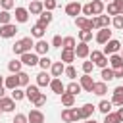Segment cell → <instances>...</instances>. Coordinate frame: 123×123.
Here are the masks:
<instances>
[{
  "label": "cell",
  "mask_w": 123,
  "mask_h": 123,
  "mask_svg": "<svg viewBox=\"0 0 123 123\" xmlns=\"http://www.w3.org/2000/svg\"><path fill=\"white\" fill-rule=\"evenodd\" d=\"M81 12H83V6H81L79 2H69V4L65 6V13L71 15V17H77Z\"/></svg>",
  "instance_id": "obj_4"
},
{
  "label": "cell",
  "mask_w": 123,
  "mask_h": 123,
  "mask_svg": "<svg viewBox=\"0 0 123 123\" xmlns=\"http://www.w3.org/2000/svg\"><path fill=\"white\" fill-rule=\"evenodd\" d=\"M88 56H90V62H94V65H98V67H102V69L108 65V58H106V54H104V52L92 50Z\"/></svg>",
  "instance_id": "obj_1"
},
{
  "label": "cell",
  "mask_w": 123,
  "mask_h": 123,
  "mask_svg": "<svg viewBox=\"0 0 123 123\" xmlns=\"http://www.w3.org/2000/svg\"><path fill=\"white\" fill-rule=\"evenodd\" d=\"M4 86H6V88H10V90L17 88V86H19V77H17V73H13V75L6 77V81H4Z\"/></svg>",
  "instance_id": "obj_15"
},
{
  "label": "cell",
  "mask_w": 123,
  "mask_h": 123,
  "mask_svg": "<svg viewBox=\"0 0 123 123\" xmlns=\"http://www.w3.org/2000/svg\"><path fill=\"white\" fill-rule=\"evenodd\" d=\"M65 90H67V92H71V94H75V96H77V94H79V92H81V90H83V86H81V83H75V81H71V83H69V85H67V86H65Z\"/></svg>",
  "instance_id": "obj_29"
},
{
  "label": "cell",
  "mask_w": 123,
  "mask_h": 123,
  "mask_svg": "<svg viewBox=\"0 0 123 123\" xmlns=\"http://www.w3.org/2000/svg\"><path fill=\"white\" fill-rule=\"evenodd\" d=\"M62 119H63L65 123H75V119H73V111H71V108H65V110L62 111Z\"/></svg>",
  "instance_id": "obj_34"
},
{
  "label": "cell",
  "mask_w": 123,
  "mask_h": 123,
  "mask_svg": "<svg viewBox=\"0 0 123 123\" xmlns=\"http://www.w3.org/2000/svg\"><path fill=\"white\" fill-rule=\"evenodd\" d=\"M71 111H73V119H75V121H79V119H83V117H81V111H79L77 108H71Z\"/></svg>",
  "instance_id": "obj_54"
},
{
  "label": "cell",
  "mask_w": 123,
  "mask_h": 123,
  "mask_svg": "<svg viewBox=\"0 0 123 123\" xmlns=\"http://www.w3.org/2000/svg\"><path fill=\"white\" fill-rule=\"evenodd\" d=\"M0 6H2L4 10H8V12H10L15 4H13V0H0Z\"/></svg>",
  "instance_id": "obj_48"
},
{
  "label": "cell",
  "mask_w": 123,
  "mask_h": 123,
  "mask_svg": "<svg viewBox=\"0 0 123 123\" xmlns=\"http://www.w3.org/2000/svg\"><path fill=\"white\" fill-rule=\"evenodd\" d=\"M13 54H19V56L23 54V48H21V42H15V44H13Z\"/></svg>",
  "instance_id": "obj_53"
},
{
  "label": "cell",
  "mask_w": 123,
  "mask_h": 123,
  "mask_svg": "<svg viewBox=\"0 0 123 123\" xmlns=\"http://www.w3.org/2000/svg\"><path fill=\"white\" fill-rule=\"evenodd\" d=\"M62 44H63V38H62L60 35H56V37L52 38V46H56V48H60Z\"/></svg>",
  "instance_id": "obj_51"
},
{
  "label": "cell",
  "mask_w": 123,
  "mask_h": 123,
  "mask_svg": "<svg viewBox=\"0 0 123 123\" xmlns=\"http://www.w3.org/2000/svg\"><path fill=\"white\" fill-rule=\"evenodd\" d=\"M13 123H29V119H27V115H23V113H15Z\"/></svg>",
  "instance_id": "obj_49"
},
{
  "label": "cell",
  "mask_w": 123,
  "mask_h": 123,
  "mask_svg": "<svg viewBox=\"0 0 123 123\" xmlns=\"http://www.w3.org/2000/svg\"><path fill=\"white\" fill-rule=\"evenodd\" d=\"M79 38H81V42H88V40L92 38V31L81 29V31H79Z\"/></svg>",
  "instance_id": "obj_36"
},
{
  "label": "cell",
  "mask_w": 123,
  "mask_h": 123,
  "mask_svg": "<svg viewBox=\"0 0 123 123\" xmlns=\"http://www.w3.org/2000/svg\"><path fill=\"white\" fill-rule=\"evenodd\" d=\"M21 65H23L21 60H12V62L8 63V69H10L12 73H19V71H21Z\"/></svg>",
  "instance_id": "obj_32"
},
{
  "label": "cell",
  "mask_w": 123,
  "mask_h": 123,
  "mask_svg": "<svg viewBox=\"0 0 123 123\" xmlns=\"http://www.w3.org/2000/svg\"><path fill=\"white\" fill-rule=\"evenodd\" d=\"M50 21H52V12H50V10H42V13L38 15V23L46 27Z\"/></svg>",
  "instance_id": "obj_24"
},
{
  "label": "cell",
  "mask_w": 123,
  "mask_h": 123,
  "mask_svg": "<svg viewBox=\"0 0 123 123\" xmlns=\"http://www.w3.org/2000/svg\"><path fill=\"white\" fill-rule=\"evenodd\" d=\"M21 63L33 67V65L38 63V58H37V54H33V52H25V54H21Z\"/></svg>",
  "instance_id": "obj_7"
},
{
  "label": "cell",
  "mask_w": 123,
  "mask_h": 123,
  "mask_svg": "<svg viewBox=\"0 0 123 123\" xmlns=\"http://www.w3.org/2000/svg\"><path fill=\"white\" fill-rule=\"evenodd\" d=\"M75 23L79 29H86V31H92V19H86V17H75Z\"/></svg>",
  "instance_id": "obj_17"
},
{
  "label": "cell",
  "mask_w": 123,
  "mask_h": 123,
  "mask_svg": "<svg viewBox=\"0 0 123 123\" xmlns=\"http://www.w3.org/2000/svg\"><path fill=\"white\" fill-rule=\"evenodd\" d=\"M4 88H6V86H4V85H0V98L4 96Z\"/></svg>",
  "instance_id": "obj_58"
},
{
  "label": "cell",
  "mask_w": 123,
  "mask_h": 123,
  "mask_svg": "<svg viewBox=\"0 0 123 123\" xmlns=\"http://www.w3.org/2000/svg\"><path fill=\"white\" fill-rule=\"evenodd\" d=\"M85 123H98V121H94V119H90V117H88V119H86Z\"/></svg>",
  "instance_id": "obj_59"
},
{
  "label": "cell",
  "mask_w": 123,
  "mask_h": 123,
  "mask_svg": "<svg viewBox=\"0 0 123 123\" xmlns=\"http://www.w3.org/2000/svg\"><path fill=\"white\" fill-rule=\"evenodd\" d=\"M19 42H21L23 54H25V52H31V46H35V42H33V38H31V37H25V38H21Z\"/></svg>",
  "instance_id": "obj_31"
},
{
  "label": "cell",
  "mask_w": 123,
  "mask_h": 123,
  "mask_svg": "<svg viewBox=\"0 0 123 123\" xmlns=\"http://www.w3.org/2000/svg\"><path fill=\"white\" fill-rule=\"evenodd\" d=\"M27 19H29V10H25V8H15V21L25 23Z\"/></svg>",
  "instance_id": "obj_19"
},
{
  "label": "cell",
  "mask_w": 123,
  "mask_h": 123,
  "mask_svg": "<svg viewBox=\"0 0 123 123\" xmlns=\"http://www.w3.org/2000/svg\"><path fill=\"white\" fill-rule=\"evenodd\" d=\"M33 104H35L37 108H40V106H44V104H46V96H44V94L40 92V94H38V96H37V98L33 100Z\"/></svg>",
  "instance_id": "obj_43"
},
{
  "label": "cell",
  "mask_w": 123,
  "mask_h": 123,
  "mask_svg": "<svg viewBox=\"0 0 123 123\" xmlns=\"http://www.w3.org/2000/svg\"><path fill=\"white\" fill-rule=\"evenodd\" d=\"M40 92H38V86H35V85H27V88H25V98H29L31 102L38 96Z\"/></svg>",
  "instance_id": "obj_20"
},
{
  "label": "cell",
  "mask_w": 123,
  "mask_h": 123,
  "mask_svg": "<svg viewBox=\"0 0 123 123\" xmlns=\"http://www.w3.org/2000/svg\"><path fill=\"white\" fill-rule=\"evenodd\" d=\"M110 63H111V69L123 67V58H121L119 54H111V58H110Z\"/></svg>",
  "instance_id": "obj_30"
},
{
  "label": "cell",
  "mask_w": 123,
  "mask_h": 123,
  "mask_svg": "<svg viewBox=\"0 0 123 123\" xmlns=\"http://www.w3.org/2000/svg\"><path fill=\"white\" fill-rule=\"evenodd\" d=\"M111 104H115V106H123V86H115V88H113Z\"/></svg>",
  "instance_id": "obj_16"
},
{
  "label": "cell",
  "mask_w": 123,
  "mask_h": 123,
  "mask_svg": "<svg viewBox=\"0 0 123 123\" xmlns=\"http://www.w3.org/2000/svg\"><path fill=\"white\" fill-rule=\"evenodd\" d=\"M42 4H44V10H50V12L58 6V2H56V0H44Z\"/></svg>",
  "instance_id": "obj_47"
},
{
  "label": "cell",
  "mask_w": 123,
  "mask_h": 123,
  "mask_svg": "<svg viewBox=\"0 0 123 123\" xmlns=\"http://www.w3.org/2000/svg\"><path fill=\"white\" fill-rule=\"evenodd\" d=\"M104 27H110V17L108 15H96L92 19V29H104Z\"/></svg>",
  "instance_id": "obj_5"
},
{
  "label": "cell",
  "mask_w": 123,
  "mask_h": 123,
  "mask_svg": "<svg viewBox=\"0 0 123 123\" xmlns=\"http://www.w3.org/2000/svg\"><path fill=\"white\" fill-rule=\"evenodd\" d=\"M108 13H110V15H119V10H117V6H115L113 0L108 4Z\"/></svg>",
  "instance_id": "obj_44"
},
{
  "label": "cell",
  "mask_w": 123,
  "mask_h": 123,
  "mask_svg": "<svg viewBox=\"0 0 123 123\" xmlns=\"http://www.w3.org/2000/svg\"><path fill=\"white\" fill-rule=\"evenodd\" d=\"M0 115H2V110H0Z\"/></svg>",
  "instance_id": "obj_62"
},
{
  "label": "cell",
  "mask_w": 123,
  "mask_h": 123,
  "mask_svg": "<svg viewBox=\"0 0 123 123\" xmlns=\"http://www.w3.org/2000/svg\"><path fill=\"white\" fill-rule=\"evenodd\" d=\"M111 79H115V73H113V69H110V67H104V69H102V81H104V83H108V81H111Z\"/></svg>",
  "instance_id": "obj_33"
},
{
  "label": "cell",
  "mask_w": 123,
  "mask_h": 123,
  "mask_svg": "<svg viewBox=\"0 0 123 123\" xmlns=\"http://www.w3.org/2000/svg\"><path fill=\"white\" fill-rule=\"evenodd\" d=\"M63 48H67V50H75V46H77V42H75V38L73 37H65L63 38V44H62Z\"/></svg>",
  "instance_id": "obj_35"
},
{
  "label": "cell",
  "mask_w": 123,
  "mask_h": 123,
  "mask_svg": "<svg viewBox=\"0 0 123 123\" xmlns=\"http://www.w3.org/2000/svg\"><path fill=\"white\" fill-rule=\"evenodd\" d=\"M50 88H52V92H56V94H60V96L65 92V86H63V83H62L60 77H54V79L50 81Z\"/></svg>",
  "instance_id": "obj_8"
},
{
  "label": "cell",
  "mask_w": 123,
  "mask_h": 123,
  "mask_svg": "<svg viewBox=\"0 0 123 123\" xmlns=\"http://www.w3.org/2000/svg\"><path fill=\"white\" fill-rule=\"evenodd\" d=\"M17 77H19V86H27V85H29V75H27L25 71H19Z\"/></svg>",
  "instance_id": "obj_40"
},
{
  "label": "cell",
  "mask_w": 123,
  "mask_h": 123,
  "mask_svg": "<svg viewBox=\"0 0 123 123\" xmlns=\"http://www.w3.org/2000/svg\"><path fill=\"white\" fill-rule=\"evenodd\" d=\"M94 69V62H83V71L85 73H90Z\"/></svg>",
  "instance_id": "obj_50"
},
{
  "label": "cell",
  "mask_w": 123,
  "mask_h": 123,
  "mask_svg": "<svg viewBox=\"0 0 123 123\" xmlns=\"http://www.w3.org/2000/svg\"><path fill=\"white\" fill-rule=\"evenodd\" d=\"M0 85H4V79H2V75H0Z\"/></svg>",
  "instance_id": "obj_60"
},
{
  "label": "cell",
  "mask_w": 123,
  "mask_h": 123,
  "mask_svg": "<svg viewBox=\"0 0 123 123\" xmlns=\"http://www.w3.org/2000/svg\"><path fill=\"white\" fill-rule=\"evenodd\" d=\"M50 71H52V77H62V73L65 71V65H63V62L60 60V62H52V67H50Z\"/></svg>",
  "instance_id": "obj_14"
},
{
  "label": "cell",
  "mask_w": 123,
  "mask_h": 123,
  "mask_svg": "<svg viewBox=\"0 0 123 123\" xmlns=\"http://www.w3.org/2000/svg\"><path fill=\"white\" fill-rule=\"evenodd\" d=\"M90 4H92V13H94V15H102V12H104V2H102V0H92Z\"/></svg>",
  "instance_id": "obj_28"
},
{
  "label": "cell",
  "mask_w": 123,
  "mask_h": 123,
  "mask_svg": "<svg viewBox=\"0 0 123 123\" xmlns=\"http://www.w3.org/2000/svg\"><path fill=\"white\" fill-rule=\"evenodd\" d=\"M62 104H63L65 108H71V106L75 104V94H71V92L65 90V92L62 94Z\"/></svg>",
  "instance_id": "obj_23"
},
{
  "label": "cell",
  "mask_w": 123,
  "mask_h": 123,
  "mask_svg": "<svg viewBox=\"0 0 123 123\" xmlns=\"http://www.w3.org/2000/svg\"><path fill=\"white\" fill-rule=\"evenodd\" d=\"M104 123H121V119L117 117V113H106Z\"/></svg>",
  "instance_id": "obj_41"
},
{
  "label": "cell",
  "mask_w": 123,
  "mask_h": 123,
  "mask_svg": "<svg viewBox=\"0 0 123 123\" xmlns=\"http://www.w3.org/2000/svg\"><path fill=\"white\" fill-rule=\"evenodd\" d=\"M88 54H90V48H88L86 42H79V44L75 46V56H77V58H86Z\"/></svg>",
  "instance_id": "obj_12"
},
{
  "label": "cell",
  "mask_w": 123,
  "mask_h": 123,
  "mask_svg": "<svg viewBox=\"0 0 123 123\" xmlns=\"http://www.w3.org/2000/svg\"><path fill=\"white\" fill-rule=\"evenodd\" d=\"M110 38H111V31H110L108 27H104V29H100V31L96 33V42H98V44H106Z\"/></svg>",
  "instance_id": "obj_6"
},
{
  "label": "cell",
  "mask_w": 123,
  "mask_h": 123,
  "mask_svg": "<svg viewBox=\"0 0 123 123\" xmlns=\"http://www.w3.org/2000/svg\"><path fill=\"white\" fill-rule=\"evenodd\" d=\"M88 2H92V0H88Z\"/></svg>",
  "instance_id": "obj_63"
},
{
  "label": "cell",
  "mask_w": 123,
  "mask_h": 123,
  "mask_svg": "<svg viewBox=\"0 0 123 123\" xmlns=\"http://www.w3.org/2000/svg\"><path fill=\"white\" fill-rule=\"evenodd\" d=\"M79 111H81V117L83 119H88L92 115V111H94V106L92 104H85L83 108H79Z\"/></svg>",
  "instance_id": "obj_27"
},
{
  "label": "cell",
  "mask_w": 123,
  "mask_h": 123,
  "mask_svg": "<svg viewBox=\"0 0 123 123\" xmlns=\"http://www.w3.org/2000/svg\"><path fill=\"white\" fill-rule=\"evenodd\" d=\"M119 48H121V42L115 40V38H110V40L106 42V46H104V54H106V56H108V54H117Z\"/></svg>",
  "instance_id": "obj_2"
},
{
  "label": "cell",
  "mask_w": 123,
  "mask_h": 123,
  "mask_svg": "<svg viewBox=\"0 0 123 123\" xmlns=\"http://www.w3.org/2000/svg\"><path fill=\"white\" fill-rule=\"evenodd\" d=\"M121 58H123V52H121Z\"/></svg>",
  "instance_id": "obj_61"
},
{
  "label": "cell",
  "mask_w": 123,
  "mask_h": 123,
  "mask_svg": "<svg viewBox=\"0 0 123 123\" xmlns=\"http://www.w3.org/2000/svg\"><path fill=\"white\" fill-rule=\"evenodd\" d=\"M12 98H13L15 102H17V100H23V98H25V90H21L19 86L13 88V90H12Z\"/></svg>",
  "instance_id": "obj_38"
},
{
  "label": "cell",
  "mask_w": 123,
  "mask_h": 123,
  "mask_svg": "<svg viewBox=\"0 0 123 123\" xmlns=\"http://www.w3.org/2000/svg\"><path fill=\"white\" fill-rule=\"evenodd\" d=\"M81 86H83V90H86V92H92V86H94V81H92V77H90V73H85V75L81 77Z\"/></svg>",
  "instance_id": "obj_13"
},
{
  "label": "cell",
  "mask_w": 123,
  "mask_h": 123,
  "mask_svg": "<svg viewBox=\"0 0 123 123\" xmlns=\"http://www.w3.org/2000/svg\"><path fill=\"white\" fill-rule=\"evenodd\" d=\"M38 65H40L42 69H48V67H52V60H50L48 56H42V58L38 60Z\"/></svg>",
  "instance_id": "obj_39"
},
{
  "label": "cell",
  "mask_w": 123,
  "mask_h": 123,
  "mask_svg": "<svg viewBox=\"0 0 123 123\" xmlns=\"http://www.w3.org/2000/svg\"><path fill=\"white\" fill-rule=\"evenodd\" d=\"M113 27L115 29H123V15H113Z\"/></svg>",
  "instance_id": "obj_46"
},
{
  "label": "cell",
  "mask_w": 123,
  "mask_h": 123,
  "mask_svg": "<svg viewBox=\"0 0 123 123\" xmlns=\"http://www.w3.org/2000/svg\"><path fill=\"white\" fill-rule=\"evenodd\" d=\"M44 31H46V27L40 25V23H37V25L31 29V35H33L35 38H42V37H44Z\"/></svg>",
  "instance_id": "obj_26"
},
{
  "label": "cell",
  "mask_w": 123,
  "mask_h": 123,
  "mask_svg": "<svg viewBox=\"0 0 123 123\" xmlns=\"http://www.w3.org/2000/svg\"><path fill=\"white\" fill-rule=\"evenodd\" d=\"M113 73H115V79H123V67H117V69H113Z\"/></svg>",
  "instance_id": "obj_55"
},
{
  "label": "cell",
  "mask_w": 123,
  "mask_h": 123,
  "mask_svg": "<svg viewBox=\"0 0 123 123\" xmlns=\"http://www.w3.org/2000/svg\"><path fill=\"white\" fill-rule=\"evenodd\" d=\"M117 117H119L121 123H123V106H119V110H117Z\"/></svg>",
  "instance_id": "obj_57"
},
{
  "label": "cell",
  "mask_w": 123,
  "mask_h": 123,
  "mask_svg": "<svg viewBox=\"0 0 123 123\" xmlns=\"http://www.w3.org/2000/svg\"><path fill=\"white\" fill-rule=\"evenodd\" d=\"M75 58H77V56H75V50H67V48H63V50H62V62L71 63Z\"/></svg>",
  "instance_id": "obj_25"
},
{
  "label": "cell",
  "mask_w": 123,
  "mask_h": 123,
  "mask_svg": "<svg viewBox=\"0 0 123 123\" xmlns=\"http://www.w3.org/2000/svg\"><path fill=\"white\" fill-rule=\"evenodd\" d=\"M83 13H85V15H94V13H92V4H90V2L83 6Z\"/></svg>",
  "instance_id": "obj_52"
},
{
  "label": "cell",
  "mask_w": 123,
  "mask_h": 123,
  "mask_svg": "<svg viewBox=\"0 0 123 123\" xmlns=\"http://www.w3.org/2000/svg\"><path fill=\"white\" fill-rule=\"evenodd\" d=\"M13 108H15V100L13 98H6V96L0 98V110L2 111H13Z\"/></svg>",
  "instance_id": "obj_9"
},
{
  "label": "cell",
  "mask_w": 123,
  "mask_h": 123,
  "mask_svg": "<svg viewBox=\"0 0 123 123\" xmlns=\"http://www.w3.org/2000/svg\"><path fill=\"white\" fill-rule=\"evenodd\" d=\"M98 110L106 115V113H110V110H111V102H108V100H102L100 104H98Z\"/></svg>",
  "instance_id": "obj_37"
},
{
  "label": "cell",
  "mask_w": 123,
  "mask_h": 123,
  "mask_svg": "<svg viewBox=\"0 0 123 123\" xmlns=\"http://www.w3.org/2000/svg\"><path fill=\"white\" fill-rule=\"evenodd\" d=\"M48 50H50V44H48L46 40H42V38H40V40L35 44V52H37V54H42V56H46V54H48Z\"/></svg>",
  "instance_id": "obj_18"
},
{
  "label": "cell",
  "mask_w": 123,
  "mask_h": 123,
  "mask_svg": "<svg viewBox=\"0 0 123 123\" xmlns=\"http://www.w3.org/2000/svg\"><path fill=\"white\" fill-rule=\"evenodd\" d=\"M27 119H29V123H44V113L40 110H31Z\"/></svg>",
  "instance_id": "obj_10"
},
{
  "label": "cell",
  "mask_w": 123,
  "mask_h": 123,
  "mask_svg": "<svg viewBox=\"0 0 123 123\" xmlns=\"http://www.w3.org/2000/svg\"><path fill=\"white\" fill-rule=\"evenodd\" d=\"M63 73H65V75H67V77H69V79H71V81H73V79H75V77H77V71H75V67H73V65H67V67H65V71H63Z\"/></svg>",
  "instance_id": "obj_45"
},
{
  "label": "cell",
  "mask_w": 123,
  "mask_h": 123,
  "mask_svg": "<svg viewBox=\"0 0 123 123\" xmlns=\"http://www.w3.org/2000/svg\"><path fill=\"white\" fill-rule=\"evenodd\" d=\"M115 2V6H117V10H119V13L123 15V0H113Z\"/></svg>",
  "instance_id": "obj_56"
},
{
  "label": "cell",
  "mask_w": 123,
  "mask_h": 123,
  "mask_svg": "<svg viewBox=\"0 0 123 123\" xmlns=\"http://www.w3.org/2000/svg\"><path fill=\"white\" fill-rule=\"evenodd\" d=\"M15 33H17V27L13 23H6L0 27V37H4V38H12V37H15Z\"/></svg>",
  "instance_id": "obj_3"
},
{
  "label": "cell",
  "mask_w": 123,
  "mask_h": 123,
  "mask_svg": "<svg viewBox=\"0 0 123 123\" xmlns=\"http://www.w3.org/2000/svg\"><path fill=\"white\" fill-rule=\"evenodd\" d=\"M10 19H12L10 12H8V10H2V12H0V23L6 25V23H10Z\"/></svg>",
  "instance_id": "obj_42"
},
{
  "label": "cell",
  "mask_w": 123,
  "mask_h": 123,
  "mask_svg": "<svg viewBox=\"0 0 123 123\" xmlns=\"http://www.w3.org/2000/svg\"><path fill=\"white\" fill-rule=\"evenodd\" d=\"M42 10H44V4H42L40 0H31V4H29V13H33V15H40Z\"/></svg>",
  "instance_id": "obj_11"
},
{
  "label": "cell",
  "mask_w": 123,
  "mask_h": 123,
  "mask_svg": "<svg viewBox=\"0 0 123 123\" xmlns=\"http://www.w3.org/2000/svg\"><path fill=\"white\" fill-rule=\"evenodd\" d=\"M50 81H52V79H50V75L46 73V69L40 71V73L37 75V83H38V86H46V85H50Z\"/></svg>",
  "instance_id": "obj_21"
},
{
  "label": "cell",
  "mask_w": 123,
  "mask_h": 123,
  "mask_svg": "<svg viewBox=\"0 0 123 123\" xmlns=\"http://www.w3.org/2000/svg\"><path fill=\"white\" fill-rule=\"evenodd\" d=\"M92 92H94L96 96H104V94L108 92V86H106V83H104V81H100V83H94V86H92Z\"/></svg>",
  "instance_id": "obj_22"
}]
</instances>
